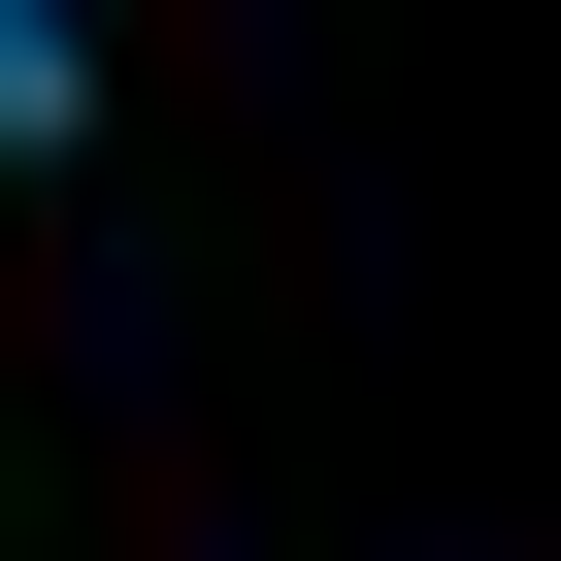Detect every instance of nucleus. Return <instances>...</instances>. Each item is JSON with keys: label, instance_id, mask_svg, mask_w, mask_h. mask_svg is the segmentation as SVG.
<instances>
[{"label": "nucleus", "instance_id": "nucleus-1", "mask_svg": "<svg viewBox=\"0 0 561 561\" xmlns=\"http://www.w3.org/2000/svg\"><path fill=\"white\" fill-rule=\"evenodd\" d=\"M100 133V34H67V0H0V165H67Z\"/></svg>", "mask_w": 561, "mask_h": 561}]
</instances>
